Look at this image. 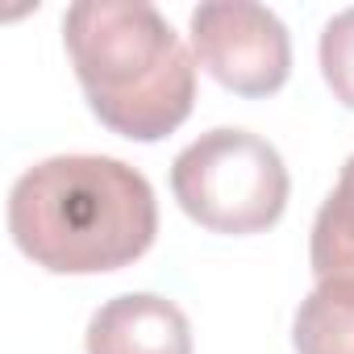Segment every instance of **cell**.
<instances>
[{"label": "cell", "mask_w": 354, "mask_h": 354, "mask_svg": "<svg viewBox=\"0 0 354 354\" xmlns=\"http://www.w3.org/2000/svg\"><path fill=\"white\" fill-rule=\"evenodd\" d=\"M196 63L238 96H271L288 84L292 38L288 26L254 0H209L192 9Z\"/></svg>", "instance_id": "cell-4"}, {"label": "cell", "mask_w": 354, "mask_h": 354, "mask_svg": "<svg viewBox=\"0 0 354 354\" xmlns=\"http://www.w3.org/2000/svg\"><path fill=\"white\" fill-rule=\"evenodd\" d=\"M317 55H321V75L329 92L346 109H354V9H342L337 17L325 21Z\"/></svg>", "instance_id": "cell-8"}, {"label": "cell", "mask_w": 354, "mask_h": 354, "mask_svg": "<svg viewBox=\"0 0 354 354\" xmlns=\"http://www.w3.org/2000/svg\"><path fill=\"white\" fill-rule=\"evenodd\" d=\"M308 259L317 279H354V154L313 221Z\"/></svg>", "instance_id": "cell-7"}, {"label": "cell", "mask_w": 354, "mask_h": 354, "mask_svg": "<svg viewBox=\"0 0 354 354\" xmlns=\"http://www.w3.org/2000/svg\"><path fill=\"white\" fill-rule=\"evenodd\" d=\"M180 209L213 234H263L288 209V167L279 150L250 129H209L171 162Z\"/></svg>", "instance_id": "cell-3"}, {"label": "cell", "mask_w": 354, "mask_h": 354, "mask_svg": "<svg viewBox=\"0 0 354 354\" xmlns=\"http://www.w3.org/2000/svg\"><path fill=\"white\" fill-rule=\"evenodd\" d=\"M296 354H354V279H317L292 321Z\"/></svg>", "instance_id": "cell-6"}, {"label": "cell", "mask_w": 354, "mask_h": 354, "mask_svg": "<svg viewBox=\"0 0 354 354\" xmlns=\"http://www.w3.org/2000/svg\"><path fill=\"white\" fill-rule=\"evenodd\" d=\"M17 250L55 275H104L138 263L158 234L154 188L109 154H55L9 192Z\"/></svg>", "instance_id": "cell-1"}, {"label": "cell", "mask_w": 354, "mask_h": 354, "mask_svg": "<svg viewBox=\"0 0 354 354\" xmlns=\"http://www.w3.org/2000/svg\"><path fill=\"white\" fill-rule=\"evenodd\" d=\"M63 42L96 121L129 142L175 133L196 100V55L146 0H75Z\"/></svg>", "instance_id": "cell-2"}, {"label": "cell", "mask_w": 354, "mask_h": 354, "mask_svg": "<svg viewBox=\"0 0 354 354\" xmlns=\"http://www.w3.org/2000/svg\"><path fill=\"white\" fill-rule=\"evenodd\" d=\"M84 342L88 354H192V325L175 300L129 292L92 313Z\"/></svg>", "instance_id": "cell-5"}]
</instances>
